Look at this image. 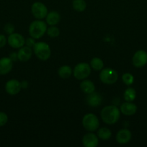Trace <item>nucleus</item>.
<instances>
[{
    "label": "nucleus",
    "mask_w": 147,
    "mask_h": 147,
    "mask_svg": "<svg viewBox=\"0 0 147 147\" xmlns=\"http://www.w3.org/2000/svg\"><path fill=\"white\" fill-rule=\"evenodd\" d=\"M100 117L102 121L108 125L116 123L120 117V111L114 105L107 106L102 109Z\"/></svg>",
    "instance_id": "obj_1"
},
{
    "label": "nucleus",
    "mask_w": 147,
    "mask_h": 147,
    "mask_svg": "<svg viewBox=\"0 0 147 147\" xmlns=\"http://www.w3.org/2000/svg\"><path fill=\"white\" fill-rule=\"evenodd\" d=\"M47 23L43 20H36L30 23L28 28L29 34L30 37L35 40L42 38L47 31Z\"/></svg>",
    "instance_id": "obj_2"
},
{
    "label": "nucleus",
    "mask_w": 147,
    "mask_h": 147,
    "mask_svg": "<svg viewBox=\"0 0 147 147\" xmlns=\"http://www.w3.org/2000/svg\"><path fill=\"white\" fill-rule=\"evenodd\" d=\"M35 55L42 61H46L51 55V50L48 44L45 42H37L33 47Z\"/></svg>",
    "instance_id": "obj_3"
},
{
    "label": "nucleus",
    "mask_w": 147,
    "mask_h": 147,
    "mask_svg": "<svg viewBox=\"0 0 147 147\" xmlns=\"http://www.w3.org/2000/svg\"><path fill=\"white\" fill-rule=\"evenodd\" d=\"M99 80L102 83L106 85H112L118 79V72L111 67H105L100 70L99 75Z\"/></svg>",
    "instance_id": "obj_4"
},
{
    "label": "nucleus",
    "mask_w": 147,
    "mask_h": 147,
    "mask_svg": "<svg viewBox=\"0 0 147 147\" xmlns=\"http://www.w3.org/2000/svg\"><path fill=\"white\" fill-rule=\"evenodd\" d=\"M82 126L87 131H96L99 126V121L97 116L91 113L85 114L82 119Z\"/></svg>",
    "instance_id": "obj_5"
},
{
    "label": "nucleus",
    "mask_w": 147,
    "mask_h": 147,
    "mask_svg": "<svg viewBox=\"0 0 147 147\" xmlns=\"http://www.w3.org/2000/svg\"><path fill=\"white\" fill-rule=\"evenodd\" d=\"M91 66L87 63H79L73 70L74 77L79 80L86 79L91 74Z\"/></svg>",
    "instance_id": "obj_6"
},
{
    "label": "nucleus",
    "mask_w": 147,
    "mask_h": 147,
    "mask_svg": "<svg viewBox=\"0 0 147 147\" xmlns=\"http://www.w3.org/2000/svg\"><path fill=\"white\" fill-rule=\"evenodd\" d=\"M31 12L36 20H43L48 14V8L40 1L34 2L31 6Z\"/></svg>",
    "instance_id": "obj_7"
},
{
    "label": "nucleus",
    "mask_w": 147,
    "mask_h": 147,
    "mask_svg": "<svg viewBox=\"0 0 147 147\" xmlns=\"http://www.w3.org/2000/svg\"><path fill=\"white\" fill-rule=\"evenodd\" d=\"M7 43L11 47L14 49H20L23 47L25 43V39L20 33L14 32L9 34L7 37Z\"/></svg>",
    "instance_id": "obj_8"
},
{
    "label": "nucleus",
    "mask_w": 147,
    "mask_h": 147,
    "mask_svg": "<svg viewBox=\"0 0 147 147\" xmlns=\"http://www.w3.org/2000/svg\"><path fill=\"white\" fill-rule=\"evenodd\" d=\"M132 63L134 67L141 68L147 64V53L145 50H139L135 52L132 57Z\"/></svg>",
    "instance_id": "obj_9"
},
{
    "label": "nucleus",
    "mask_w": 147,
    "mask_h": 147,
    "mask_svg": "<svg viewBox=\"0 0 147 147\" xmlns=\"http://www.w3.org/2000/svg\"><path fill=\"white\" fill-rule=\"evenodd\" d=\"M4 88L9 95H11V96L17 95L22 90L21 82L16 79H11L6 83Z\"/></svg>",
    "instance_id": "obj_10"
},
{
    "label": "nucleus",
    "mask_w": 147,
    "mask_h": 147,
    "mask_svg": "<svg viewBox=\"0 0 147 147\" xmlns=\"http://www.w3.org/2000/svg\"><path fill=\"white\" fill-rule=\"evenodd\" d=\"M82 144L84 147H96L99 144V138L93 132L86 134L82 138Z\"/></svg>",
    "instance_id": "obj_11"
},
{
    "label": "nucleus",
    "mask_w": 147,
    "mask_h": 147,
    "mask_svg": "<svg viewBox=\"0 0 147 147\" xmlns=\"http://www.w3.org/2000/svg\"><path fill=\"white\" fill-rule=\"evenodd\" d=\"M13 67V61L9 57L0 58V76H5L10 73Z\"/></svg>",
    "instance_id": "obj_12"
},
{
    "label": "nucleus",
    "mask_w": 147,
    "mask_h": 147,
    "mask_svg": "<svg viewBox=\"0 0 147 147\" xmlns=\"http://www.w3.org/2000/svg\"><path fill=\"white\" fill-rule=\"evenodd\" d=\"M137 109H138V108L135 103L128 101L122 103L120 107V113L127 116H133V115L135 114L137 111Z\"/></svg>",
    "instance_id": "obj_13"
},
{
    "label": "nucleus",
    "mask_w": 147,
    "mask_h": 147,
    "mask_svg": "<svg viewBox=\"0 0 147 147\" xmlns=\"http://www.w3.org/2000/svg\"><path fill=\"white\" fill-rule=\"evenodd\" d=\"M116 141L120 144H128L132 138V134L131 131L127 129H122L118 131L116 134Z\"/></svg>",
    "instance_id": "obj_14"
},
{
    "label": "nucleus",
    "mask_w": 147,
    "mask_h": 147,
    "mask_svg": "<svg viewBox=\"0 0 147 147\" xmlns=\"http://www.w3.org/2000/svg\"><path fill=\"white\" fill-rule=\"evenodd\" d=\"M33 53V48L24 45L23 47H20L17 52L18 60L20 62H27L32 57Z\"/></svg>",
    "instance_id": "obj_15"
},
{
    "label": "nucleus",
    "mask_w": 147,
    "mask_h": 147,
    "mask_svg": "<svg viewBox=\"0 0 147 147\" xmlns=\"http://www.w3.org/2000/svg\"><path fill=\"white\" fill-rule=\"evenodd\" d=\"M86 100L89 106L96 108L101 105L102 102V98L99 93H96L95 91L90 94H87Z\"/></svg>",
    "instance_id": "obj_16"
},
{
    "label": "nucleus",
    "mask_w": 147,
    "mask_h": 147,
    "mask_svg": "<svg viewBox=\"0 0 147 147\" xmlns=\"http://www.w3.org/2000/svg\"><path fill=\"white\" fill-rule=\"evenodd\" d=\"M79 87L82 91L85 94H90L95 91V86L94 83L87 79L82 80V82L79 85Z\"/></svg>",
    "instance_id": "obj_17"
},
{
    "label": "nucleus",
    "mask_w": 147,
    "mask_h": 147,
    "mask_svg": "<svg viewBox=\"0 0 147 147\" xmlns=\"http://www.w3.org/2000/svg\"><path fill=\"white\" fill-rule=\"evenodd\" d=\"M61 20V15L58 11H51L48 13L46 17V22L48 25L53 26L59 24Z\"/></svg>",
    "instance_id": "obj_18"
},
{
    "label": "nucleus",
    "mask_w": 147,
    "mask_h": 147,
    "mask_svg": "<svg viewBox=\"0 0 147 147\" xmlns=\"http://www.w3.org/2000/svg\"><path fill=\"white\" fill-rule=\"evenodd\" d=\"M58 74L62 79H68L73 74V69L67 65L61 66L58 70Z\"/></svg>",
    "instance_id": "obj_19"
},
{
    "label": "nucleus",
    "mask_w": 147,
    "mask_h": 147,
    "mask_svg": "<svg viewBox=\"0 0 147 147\" xmlns=\"http://www.w3.org/2000/svg\"><path fill=\"white\" fill-rule=\"evenodd\" d=\"M97 135L98 138L101 139V140L107 141L111 138L112 132H111V131L108 128L102 127L100 128L99 129H97Z\"/></svg>",
    "instance_id": "obj_20"
},
{
    "label": "nucleus",
    "mask_w": 147,
    "mask_h": 147,
    "mask_svg": "<svg viewBox=\"0 0 147 147\" xmlns=\"http://www.w3.org/2000/svg\"><path fill=\"white\" fill-rule=\"evenodd\" d=\"M89 65L91 66V68L93 69L95 71H100L102 68H104V63L102 59L99 57H93L90 60Z\"/></svg>",
    "instance_id": "obj_21"
},
{
    "label": "nucleus",
    "mask_w": 147,
    "mask_h": 147,
    "mask_svg": "<svg viewBox=\"0 0 147 147\" xmlns=\"http://www.w3.org/2000/svg\"><path fill=\"white\" fill-rule=\"evenodd\" d=\"M123 98L125 101L133 102L136 98V91L133 88H128L124 91Z\"/></svg>",
    "instance_id": "obj_22"
},
{
    "label": "nucleus",
    "mask_w": 147,
    "mask_h": 147,
    "mask_svg": "<svg viewBox=\"0 0 147 147\" xmlns=\"http://www.w3.org/2000/svg\"><path fill=\"white\" fill-rule=\"evenodd\" d=\"M72 7L75 11L78 12H82L86 8V3L85 0H73Z\"/></svg>",
    "instance_id": "obj_23"
},
{
    "label": "nucleus",
    "mask_w": 147,
    "mask_h": 147,
    "mask_svg": "<svg viewBox=\"0 0 147 147\" xmlns=\"http://www.w3.org/2000/svg\"><path fill=\"white\" fill-rule=\"evenodd\" d=\"M46 33L51 38H56L60 35V30L57 27H56V25L50 26L47 28Z\"/></svg>",
    "instance_id": "obj_24"
},
{
    "label": "nucleus",
    "mask_w": 147,
    "mask_h": 147,
    "mask_svg": "<svg viewBox=\"0 0 147 147\" xmlns=\"http://www.w3.org/2000/svg\"><path fill=\"white\" fill-rule=\"evenodd\" d=\"M122 80L123 83L126 86H129L133 83L134 82V77L132 74L130 73H125L122 74Z\"/></svg>",
    "instance_id": "obj_25"
},
{
    "label": "nucleus",
    "mask_w": 147,
    "mask_h": 147,
    "mask_svg": "<svg viewBox=\"0 0 147 147\" xmlns=\"http://www.w3.org/2000/svg\"><path fill=\"white\" fill-rule=\"evenodd\" d=\"M4 31L7 34H11L14 32V31H15V27H14V24H11V23H7L4 27Z\"/></svg>",
    "instance_id": "obj_26"
},
{
    "label": "nucleus",
    "mask_w": 147,
    "mask_h": 147,
    "mask_svg": "<svg viewBox=\"0 0 147 147\" xmlns=\"http://www.w3.org/2000/svg\"><path fill=\"white\" fill-rule=\"evenodd\" d=\"M8 121V116L3 111H0V127L7 124Z\"/></svg>",
    "instance_id": "obj_27"
},
{
    "label": "nucleus",
    "mask_w": 147,
    "mask_h": 147,
    "mask_svg": "<svg viewBox=\"0 0 147 147\" xmlns=\"http://www.w3.org/2000/svg\"><path fill=\"white\" fill-rule=\"evenodd\" d=\"M35 43H36L35 39H34L32 37H27V39H25V43H24V45L33 48V47H34L35 45Z\"/></svg>",
    "instance_id": "obj_28"
},
{
    "label": "nucleus",
    "mask_w": 147,
    "mask_h": 147,
    "mask_svg": "<svg viewBox=\"0 0 147 147\" xmlns=\"http://www.w3.org/2000/svg\"><path fill=\"white\" fill-rule=\"evenodd\" d=\"M7 42V38L4 34H0V48H2Z\"/></svg>",
    "instance_id": "obj_29"
},
{
    "label": "nucleus",
    "mask_w": 147,
    "mask_h": 147,
    "mask_svg": "<svg viewBox=\"0 0 147 147\" xmlns=\"http://www.w3.org/2000/svg\"><path fill=\"white\" fill-rule=\"evenodd\" d=\"M10 59L12 60L13 62H15L17 60H18V57H17V53H15V52H12L10 54V56H9Z\"/></svg>",
    "instance_id": "obj_30"
},
{
    "label": "nucleus",
    "mask_w": 147,
    "mask_h": 147,
    "mask_svg": "<svg viewBox=\"0 0 147 147\" xmlns=\"http://www.w3.org/2000/svg\"><path fill=\"white\" fill-rule=\"evenodd\" d=\"M21 86L22 89H25L28 87V82L27 80H22L21 82Z\"/></svg>",
    "instance_id": "obj_31"
}]
</instances>
